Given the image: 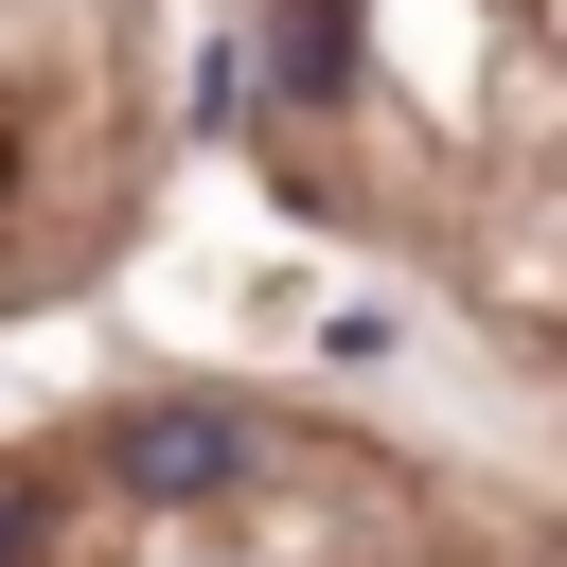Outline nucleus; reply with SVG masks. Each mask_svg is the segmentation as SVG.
I'll use <instances>...</instances> for the list:
<instances>
[{
  "label": "nucleus",
  "instance_id": "f03ea898",
  "mask_svg": "<svg viewBox=\"0 0 567 567\" xmlns=\"http://www.w3.org/2000/svg\"><path fill=\"white\" fill-rule=\"evenodd\" d=\"M266 89L284 106H337L354 89V0H266Z\"/></svg>",
  "mask_w": 567,
  "mask_h": 567
},
{
  "label": "nucleus",
  "instance_id": "7ed1b4c3",
  "mask_svg": "<svg viewBox=\"0 0 567 567\" xmlns=\"http://www.w3.org/2000/svg\"><path fill=\"white\" fill-rule=\"evenodd\" d=\"M0 567H35V478H0Z\"/></svg>",
  "mask_w": 567,
  "mask_h": 567
},
{
  "label": "nucleus",
  "instance_id": "f257e3e1",
  "mask_svg": "<svg viewBox=\"0 0 567 567\" xmlns=\"http://www.w3.org/2000/svg\"><path fill=\"white\" fill-rule=\"evenodd\" d=\"M106 478H124L142 514H195V496L248 478V425H213V408H124V425H106Z\"/></svg>",
  "mask_w": 567,
  "mask_h": 567
}]
</instances>
